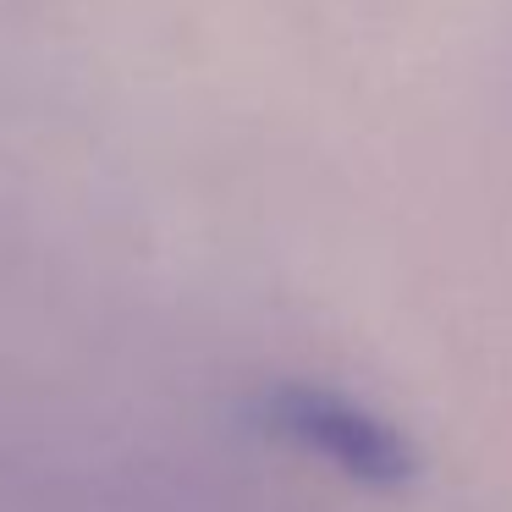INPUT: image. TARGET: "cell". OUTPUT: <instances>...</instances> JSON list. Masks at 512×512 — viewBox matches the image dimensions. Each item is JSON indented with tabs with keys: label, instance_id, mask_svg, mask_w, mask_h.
Instances as JSON below:
<instances>
[{
	"label": "cell",
	"instance_id": "cell-1",
	"mask_svg": "<svg viewBox=\"0 0 512 512\" xmlns=\"http://www.w3.org/2000/svg\"><path fill=\"white\" fill-rule=\"evenodd\" d=\"M259 413H265V430H276L281 441L325 457V463L342 468L358 485L391 490L419 474V452L408 446V435L397 424H386L380 413H369L364 402L342 397V391L287 380V386L265 391Z\"/></svg>",
	"mask_w": 512,
	"mask_h": 512
}]
</instances>
